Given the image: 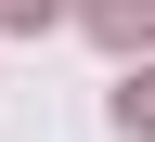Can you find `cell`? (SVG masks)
I'll use <instances>...</instances> for the list:
<instances>
[{
    "instance_id": "6da1fadb",
    "label": "cell",
    "mask_w": 155,
    "mask_h": 142,
    "mask_svg": "<svg viewBox=\"0 0 155 142\" xmlns=\"http://www.w3.org/2000/svg\"><path fill=\"white\" fill-rule=\"evenodd\" d=\"M78 26L104 39V52H129V65H142V39H155V0H78Z\"/></svg>"
},
{
    "instance_id": "7a4b0ae2",
    "label": "cell",
    "mask_w": 155,
    "mask_h": 142,
    "mask_svg": "<svg viewBox=\"0 0 155 142\" xmlns=\"http://www.w3.org/2000/svg\"><path fill=\"white\" fill-rule=\"evenodd\" d=\"M116 129H142V142H155V65H129V78H116Z\"/></svg>"
},
{
    "instance_id": "3957f363",
    "label": "cell",
    "mask_w": 155,
    "mask_h": 142,
    "mask_svg": "<svg viewBox=\"0 0 155 142\" xmlns=\"http://www.w3.org/2000/svg\"><path fill=\"white\" fill-rule=\"evenodd\" d=\"M52 13H65V0H0V26H52Z\"/></svg>"
}]
</instances>
